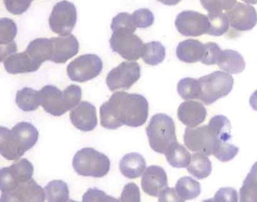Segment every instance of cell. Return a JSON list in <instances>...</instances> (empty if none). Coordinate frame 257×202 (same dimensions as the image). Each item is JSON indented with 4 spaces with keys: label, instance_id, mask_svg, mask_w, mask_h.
<instances>
[{
    "label": "cell",
    "instance_id": "1",
    "mask_svg": "<svg viewBox=\"0 0 257 202\" xmlns=\"http://www.w3.org/2000/svg\"><path fill=\"white\" fill-rule=\"evenodd\" d=\"M100 115L101 125L106 129L122 125L138 128L147 122L149 103L141 94L115 92L100 107Z\"/></svg>",
    "mask_w": 257,
    "mask_h": 202
},
{
    "label": "cell",
    "instance_id": "2",
    "mask_svg": "<svg viewBox=\"0 0 257 202\" xmlns=\"http://www.w3.org/2000/svg\"><path fill=\"white\" fill-rule=\"evenodd\" d=\"M39 131L29 122H20L13 129L0 128V154L10 161H16L32 149L38 141Z\"/></svg>",
    "mask_w": 257,
    "mask_h": 202
},
{
    "label": "cell",
    "instance_id": "3",
    "mask_svg": "<svg viewBox=\"0 0 257 202\" xmlns=\"http://www.w3.org/2000/svg\"><path fill=\"white\" fill-rule=\"evenodd\" d=\"M41 106L46 113L61 116L75 108L80 103L82 89L71 84L61 91L56 86L46 85L40 90Z\"/></svg>",
    "mask_w": 257,
    "mask_h": 202
},
{
    "label": "cell",
    "instance_id": "4",
    "mask_svg": "<svg viewBox=\"0 0 257 202\" xmlns=\"http://www.w3.org/2000/svg\"><path fill=\"white\" fill-rule=\"evenodd\" d=\"M150 147L161 154H165L174 143H177L175 124L172 118L164 113L152 117L147 128Z\"/></svg>",
    "mask_w": 257,
    "mask_h": 202
},
{
    "label": "cell",
    "instance_id": "5",
    "mask_svg": "<svg viewBox=\"0 0 257 202\" xmlns=\"http://www.w3.org/2000/svg\"><path fill=\"white\" fill-rule=\"evenodd\" d=\"M73 167L80 176L100 178L109 173L110 161L106 155L93 148H84L74 155Z\"/></svg>",
    "mask_w": 257,
    "mask_h": 202
},
{
    "label": "cell",
    "instance_id": "6",
    "mask_svg": "<svg viewBox=\"0 0 257 202\" xmlns=\"http://www.w3.org/2000/svg\"><path fill=\"white\" fill-rule=\"evenodd\" d=\"M201 84L199 99L210 105L231 91L234 78L228 72L216 71L198 78Z\"/></svg>",
    "mask_w": 257,
    "mask_h": 202
},
{
    "label": "cell",
    "instance_id": "7",
    "mask_svg": "<svg viewBox=\"0 0 257 202\" xmlns=\"http://www.w3.org/2000/svg\"><path fill=\"white\" fill-rule=\"evenodd\" d=\"M131 30L112 32L109 43L112 51L129 61L142 57L145 44L139 36Z\"/></svg>",
    "mask_w": 257,
    "mask_h": 202
},
{
    "label": "cell",
    "instance_id": "8",
    "mask_svg": "<svg viewBox=\"0 0 257 202\" xmlns=\"http://www.w3.org/2000/svg\"><path fill=\"white\" fill-rule=\"evenodd\" d=\"M103 69V62L96 54L79 56L67 66V75L76 82H85L96 78Z\"/></svg>",
    "mask_w": 257,
    "mask_h": 202
},
{
    "label": "cell",
    "instance_id": "9",
    "mask_svg": "<svg viewBox=\"0 0 257 202\" xmlns=\"http://www.w3.org/2000/svg\"><path fill=\"white\" fill-rule=\"evenodd\" d=\"M34 167L26 158H22L0 170V189L1 192H9L16 189L23 182L32 179Z\"/></svg>",
    "mask_w": 257,
    "mask_h": 202
},
{
    "label": "cell",
    "instance_id": "10",
    "mask_svg": "<svg viewBox=\"0 0 257 202\" xmlns=\"http://www.w3.org/2000/svg\"><path fill=\"white\" fill-rule=\"evenodd\" d=\"M77 21L76 6L70 2L64 0L54 6L49 17L51 30L60 36L70 35Z\"/></svg>",
    "mask_w": 257,
    "mask_h": 202
},
{
    "label": "cell",
    "instance_id": "11",
    "mask_svg": "<svg viewBox=\"0 0 257 202\" xmlns=\"http://www.w3.org/2000/svg\"><path fill=\"white\" fill-rule=\"evenodd\" d=\"M141 78V66L135 61L122 62L112 69L106 77L109 90H127Z\"/></svg>",
    "mask_w": 257,
    "mask_h": 202
},
{
    "label": "cell",
    "instance_id": "12",
    "mask_svg": "<svg viewBox=\"0 0 257 202\" xmlns=\"http://www.w3.org/2000/svg\"><path fill=\"white\" fill-rule=\"evenodd\" d=\"M219 140L212 134L208 125L190 128L185 130L184 143L192 152H200L207 155H213Z\"/></svg>",
    "mask_w": 257,
    "mask_h": 202
},
{
    "label": "cell",
    "instance_id": "13",
    "mask_svg": "<svg viewBox=\"0 0 257 202\" xmlns=\"http://www.w3.org/2000/svg\"><path fill=\"white\" fill-rule=\"evenodd\" d=\"M175 26L184 36H200L207 34L209 20L207 15L193 11H184L177 16Z\"/></svg>",
    "mask_w": 257,
    "mask_h": 202
},
{
    "label": "cell",
    "instance_id": "14",
    "mask_svg": "<svg viewBox=\"0 0 257 202\" xmlns=\"http://www.w3.org/2000/svg\"><path fill=\"white\" fill-rule=\"evenodd\" d=\"M45 190L34 179L19 185L16 189L2 193L1 202H43L46 200Z\"/></svg>",
    "mask_w": 257,
    "mask_h": 202
},
{
    "label": "cell",
    "instance_id": "15",
    "mask_svg": "<svg viewBox=\"0 0 257 202\" xmlns=\"http://www.w3.org/2000/svg\"><path fill=\"white\" fill-rule=\"evenodd\" d=\"M229 25L237 31L252 30L257 24V12L253 6L238 3L225 12Z\"/></svg>",
    "mask_w": 257,
    "mask_h": 202
},
{
    "label": "cell",
    "instance_id": "16",
    "mask_svg": "<svg viewBox=\"0 0 257 202\" xmlns=\"http://www.w3.org/2000/svg\"><path fill=\"white\" fill-rule=\"evenodd\" d=\"M70 119L74 127L85 132L93 131L97 125L95 107L88 101H82L73 108Z\"/></svg>",
    "mask_w": 257,
    "mask_h": 202
},
{
    "label": "cell",
    "instance_id": "17",
    "mask_svg": "<svg viewBox=\"0 0 257 202\" xmlns=\"http://www.w3.org/2000/svg\"><path fill=\"white\" fill-rule=\"evenodd\" d=\"M141 186L149 195L159 197L162 190L168 186L166 172L157 165L147 167L143 174Z\"/></svg>",
    "mask_w": 257,
    "mask_h": 202
},
{
    "label": "cell",
    "instance_id": "18",
    "mask_svg": "<svg viewBox=\"0 0 257 202\" xmlns=\"http://www.w3.org/2000/svg\"><path fill=\"white\" fill-rule=\"evenodd\" d=\"M52 42V53L51 61L56 63H64L78 54L79 43L73 35L51 38Z\"/></svg>",
    "mask_w": 257,
    "mask_h": 202
},
{
    "label": "cell",
    "instance_id": "19",
    "mask_svg": "<svg viewBox=\"0 0 257 202\" xmlns=\"http://www.w3.org/2000/svg\"><path fill=\"white\" fill-rule=\"evenodd\" d=\"M177 116L183 125L195 128L205 121L207 110L201 103L186 101L182 103L179 107Z\"/></svg>",
    "mask_w": 257,
    "mask_h": 202
},
{
    "label": "cell",
    "instance_id": "20",
    "mask_svg": "<svg viewBox=\"0 0 257 202\" xmlns=\"http://www.w3.org/2000/svg\"><path fill=\"white\" fill-rule=\"evenodd\" d=\"M40 66L41 65L33 60L26 51L15 53L4 60L6 70L13 75L36 72L40 69Z\"/></svg>",
    "mask_w": 257,
    "mask_h": 202
},
{
    "label": "cell",
    "instance_id": "21",
    "mask_svg": "<svg viewBox=\"0 0 257 202\" xmlns=\"http://www.w3.org/2000/svg\"><path fill=\"white\" fill-rule=\"evenodd\" d=\"M147 164L144 156L137 152L124 155L119 162L121 173L128 179H136L144 173Z\"/></svg>",
    "mask_w": 257,
    "mask_h": 202
},
{
    "label": "cell",
    "instance_id": "22",
    "mask_svg": "<svg viewBox=\"0 0 257 202\" xmlns=\"http://www.w3.org/2000/svg\"><path fill=\"white\" fill-rule=\"evenodd\" d=\"M204 51V44L195 39H187L180 42L176 51L177 58L185 63L201 61Z\"/></svg>",
    "mask_w": 257,
    "mask_h": 202
},
{
    "label": "cell",
    "instance_id": "23",
    "mask_svg": "<svg viewBox=\"0 0 257 202\" xmlns=\"http://www.w3.org/2000/svg\"><path fill=\"white\" fill-rule=\"evenodd\" d=\"M218 67L229 74H237L245 69L244 59L243 56L234 50H223L217 63Z\"/></svg>",
    "mask_w": 257,
    "mask_h": 202
},
{
    "label": "cell",
    "instance_id": "24",
    "mask_svg": "<svg viewBox=\"0 0 257 202\" xmlns=\"http://www.w3.org/2000/svg\"><path fill=\"white\" fill-rule=\"evenodd\" d=\"M25 51L33 60L42 65V63L52 59L53 53L52 40L46 38L34 39L30 42Z\"/></svg>",
    "mask_w": 257,
    "mask_h": 202
},
{
    "label": "cell",
    "instance_id": "25",
    "mask_svg": "<svg viewBox=\"0 0 257 202\" xmlns=\"http://www.w3.org/2000/svg\"><path fill=\"white\" fill-rule=\"evenodd\" d=\"M187 170L197 179H205L211 173V161L206 154L196 152V153L192 155L191 162L187 167Z\"/></svg>",
    "mask_w": 257,
    "mask_h": 202
},
{
    "label": "cell",
    "instance_id": "26",
    "mask_svg": "<svg viewBox=\"0 0 257 202\" xmlns=\"http://www.w3.org/2000/svg\"><path fill=\"white\" fill-rule=\"evenodd\" d=\"M16 102L22 111H35L41 105L40 90L24 87L16 93Z\"/></svg>",
    "mask_w": 257,
    "mask_h": 202
},
{
    "label": "cell",
    "instance_id": "27",
    "mask_svg": "<svg viewBox=\"0 0 257 202\" xmlns=\"http://www.w3.org/2000/svg\"><path fill=\"white\" fill-rule=\"evenodd\" d=\"M176 191L182 202L192 200L201 193V185L190 176H183L177 181Z\"/></svg>",
    "mask_w": 257,
    "mask_h": 202
},
{
    "label": "cell",
    "instance_id": "28",
    "mask_svg": "<svg viewBox=\"0 0 257 202\" xmlns=\"http://www.w3.org/2000/svg\"><path fill=\"white\" fill-rule=\"evenodd\" d=\"M165 155L168 163L176 168L187 167L192 158L189 151L178 143L172 145Z\"/></svg>",
    "mask_w": 257,
    "mask_h": 202
},
{
    "label": "cell",
    "instance_id": "29",
    "mask_svg": "<svg viewBox=\"0 0 257 202\" xmlns=\"http://www.w3.org/2000/svg\"><path fill=\"white\" fill-rule=\"evenodd\" d=\"M240 201L257 202V161L251 167L240 188Z\"/></svg>",
    "mask_w": 257,
    "mask_h": 202
},
{
    "label": "cell",
    "instance_id": "30",
    "mask_svg": "<svg viewBox=\"0 0 257 202\" xmlns=\"http://www.w3.org/2000/svg\"><path fill=\"white\" fill-rule=\"evenodd\" d=\"M208 127L219 141L228 142L231 138V123L225 116L222 115L215 116L210 119Z\"/></svg>",
    "mask_w": 257,
    "mask_h": 202
},
{
    "label": "cell",
    "instance_id": "31",
    "mask_svg": "<svg viewBox=\"0 0 257 202\" xmlns=\"http://www.w3.org/2000/svg\"><path fill=\"white\" fill-rule=\"evenodd\" d=\"M46 200L49 202H66L70 200L68 185L62 180H53L44 188Z\"/></svg>",
    "mask_w": 257,
    "mask_h": 202
},
{
    "label": "cell",
    "instance_id": "32",
    "mask_svg": "<svg viewBox=\"0 0 257 202\" xmlns=\"http://www.w3.org/2000/svg\"><path fill=\"white\" fill-rule=\"evenodd\" d=\"M166 51L161 42H151L145 44L142 58L147 64L156 66L165 60Z\"/></svg>",
    "mask_w": 257,
    "mask_h": 202
},
{
    "label": "cell",
    "instance_id": "33",
    "mask_svg": "<svg viewBox=\"0 0 257 202\" xmlns=\"http://www.w3.org/2000/svg\"><path fill=\"white\" fill-rule=\"evenodd\" d=\"M177 91L183 99L186 100L199 99L201 84L199 80L193 78H184L177 84Z\"/></svg>",
    "mask_w": 257,
    "mask_h": 202
},
{
    "label": "cell",
    "instance_id": "34",
    "mask_svg": "<svg viewBox=\"0 0 257 202\" xmlns=\"http://www.w3.org/2000/svg\"><path fill=\"white\" fill-rule=\"evenodd\" d=\"M209 29L207 34L210 36H220L228 30L229 22L225 13H209Z\"/></svg>",
    "mask_w": 257,
    "mask_h": 202
},
{
    "label": "cell",
    "instance_id": "35",
    "mask_svg": "<svg viewBox=\"0 0 257 202\" xmlns=\"http://www.w3.org/2000/svg\"><path fill=\"white\" fill-rule=\"evenodd\" d=\"M18 29L16 23L10 18L0 20V45L13 43L17 35Z\"/></svg>",
    "mask_w": 257,
    "mask_h": 202
},
{
    "label": "cell",
    "instance_id": "36",
    "mask_svg": "<svg viewBox=\"0 0 257 202\" xmlns=\"http://www.w3.org/2000/svg\"><path fill=\"white\" fill-rule=\"evenodd\" d=\"M137 27L134 21L133 15L126 12L118 14L114 17L111 24V30L112 32L118 30H131L135 32Z\"/></svg>",
    "mask_w": 257,
    "mask_h": 202
},
{
    "label": "cell",
    "instance_id": "37",
    "mask_svg": "<svg viewBox=\"0 0 257 202\" xmlns=\"http://www.w3.org/2000/svg\"><path fill=\"white\" fill-rule=\"evenodd\" d=\"M204 9L209 13H223L232 9L237 0H200Z\"/></svg>",
    "mask_w": 257,
    "mask_h": 202
},
{
    "label": "cell",
    "instance_id": "38",
    "mask_svg": "<svg viewBox=\"0 0 257 202\" xmlns=\"http://www.w3.org/2000/svg\"><path fill=\"white\" fill-rule=\"evenodd\" d=\"M238 152V148L234 145L228 143V142L219 141L213 152V155L222 162H226L232 160Z\"/></svg>",
    "mask_w": 257,
    "mask_h": 202
},
{
    "label": "cell",
    "instance_id": "39",
    "mask_svg": "<svg viewBox=\"0 0 257 202\" xmlns=\"http://www.w3.org/2000/svg\"><path fill=\"white\" fill-rule=\"evenodd\" d=\"M221 52L222 50L217 44L214 42L204 44V51L201 59V63L205 65L217 64Z\"/></svg>",
    "mask_w": 257,
    "mask_h": 202
},
{
    "label": "cell",
    "instance_id": "40",
    "mask_svg": "<svg viewBox=\"0 0 257 202\" xmlns=\"http://www.w3.org/2000/svg\"><path fill=\"white\" fill-rule=\"evenodd\" d=\"M134 21L137 27L148 28L154 23L155 18L153 12L148 9H140L133 13Z\"/></svg>",
    "mask_w": 257,
    "mask_h": 202
},
{
    "label": "cell",
    "instance_id": "41",
    "mask_svg": "<svg viewBox=\"0 0 257 202\" xmlns=\"http://www.w3.org/2000/svg\"><path fill=\"white\" fill-rule=\"evenodd\" d=\"M84 202H110L119 201L115 197L107 195L104 191L97 188H89L82 197Z\"/></svg>",
    "mask_w": 257,
    "mask_h": 202
},
{
    "label": "cell",
    "instance_id": "42",
    "mask_svg": "<svg viewBox=\"0 0 257 202\" xmlns=\"http://www.w3.org/2000/svg\"><path fill=\"white\" fill-rule=\"evenodd\" d=\"M34 0H4L7 10L15 15H22L26 12Z\"/></svg>",
    "mask_w": 257,
    "mask_h": 202
},
{
    "label": "cell",
    "instance_id": "43",
    "mask_svg": "<svg viewBox=\"0 0 257 202\" xmlns=\"http://www.w3.org/2000/svg\"><path fill=\"white\" fill-rule=\"evenodd\" d=\"M119 201L122 202H140L141 201V193L139 188L134 182L124 185L121 192Z\"/></svg>",
    "mask_w": 257,
    "mask_h": 202
},
{
    "label": "cell",
    "instance_id": "44",
    "mask_svg": "<svg viewBox=\"0 0 257 202\" xmlns=\"http://www.w3.org/2000/svg\"><path fill=\"white\" fill-rule=\"evenodd\" d=\"M238 200L237 192L234 188L227 187L221 188L215 194L213 201L214 202H237Z\"/></svg>",
    "mask_w": 257,
    "mask_h": 202
},
{
    "label": "cell",
    "instance_id": "45",
    "mask_svg": "<svg viewBox=\"0 0 257 202\" xmlns=\"http://www.w3.org/2000/svg\"><path fill=\"white\" fill-rule=\"evenodd\" d=\"M159 201L168 202L175 201L182 202L176 191L175 188H168L167 187L165 189L162 190L159 196Z\"/></svg>",
    "mask_w": 257,
    "mask_h": 202
},
{
    "label": "cell",
    "instance_id": "46",
    "mask_svg": "<svg viewBox=\"0 0 257 202\" xmlns=\"http://www.w3.org/2000/svg\"><path fill=\"white\" fill-rule=\"evenodd\" d=\"M16 51H17V44L15 42L8 45H1V61L4 62L7 57L15 54Z\"/></svg>",
    "mask_w": 257,
    "mask_h": 202
},
{
    "label": "cell",
    "instance_id": "47",
    "mask_svg": "<svg viewBox=\"0 0 257 202\" xmlns=\"http://www.w3.org/2000/svg\"><path fill=\"white\" fill-rule=\"evenodd\" d=\"M249 104L254 110L257 111V90L249 97Z\"/></svg>",
    "mask_w": 257,
    "mask_h": 202
},
{
    "label": "cell",
    "instance_id": "48",
    "mask_svg": "<svg viewBox=\"0 0 257 202\" xmlns=\"http://www.w3.org/2000/svg\"><path fill=\"white\" fill-rule=\"evenodd\" d=\"M162 4L166 6H176L181 2V0H158Z\"/></svg>",
    "mask_w": 257,
    "mask_h": 202
},
{
    "label": "cell",
    "instance_id": "49",
    "mask_svg": "<svg viewBox=\"0 0 257 202\" xmlns=\"http://www.w3.org/2000/svg\"><path fill=\"white\" fill-rule=\"evenodd\" d=\"M242 1L244 2V3H246V4L249 5H254L256 4L257 3V0H242Z\"/></svg>",
    "mask_w": 257,
    "mask_h": 202
}]
</instances>
